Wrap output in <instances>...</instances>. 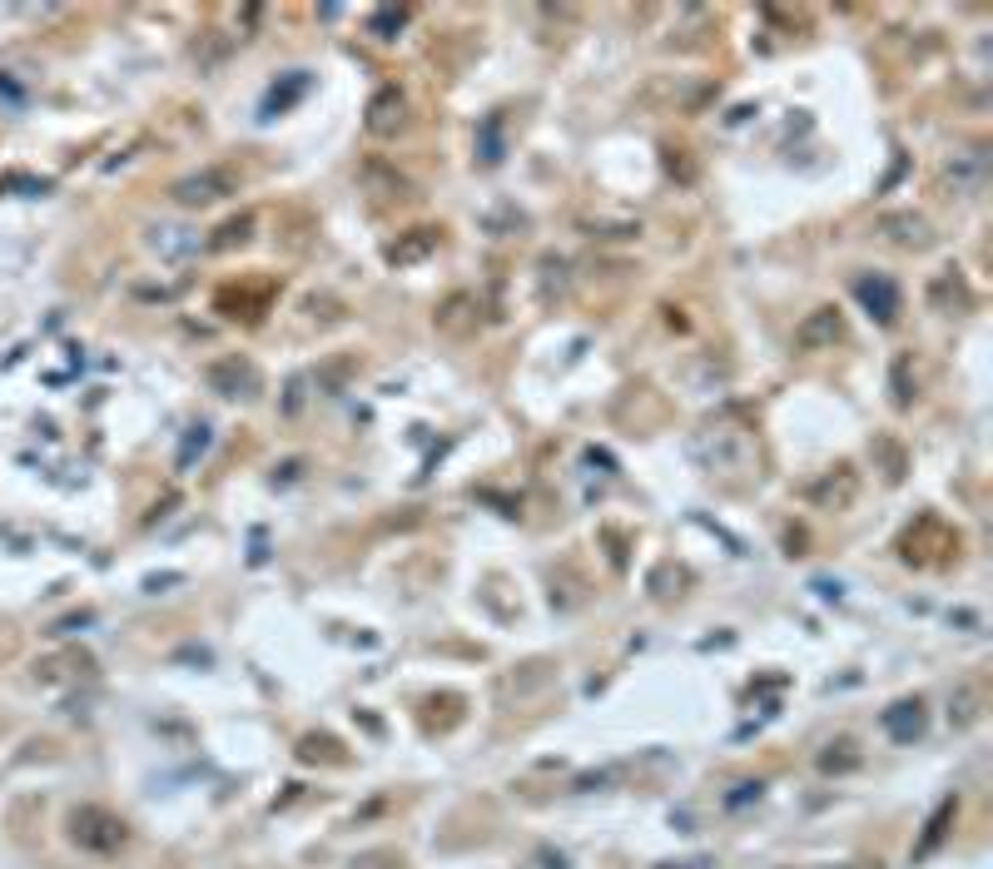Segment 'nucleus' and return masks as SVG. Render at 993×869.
I'll return each mask as SVG.
<instances>
[{"instance_id":"obj_5","label":"nucleus","mask_w":993,"mask_h":869,"mask_svg":"<svg viewBox=\"0 0 993 869\" xmlns=\"http://www.w3.org/2000/svg\"><path fill=\"white\" fill-rule=\"evenodd\" d=\"M403 110H408L403 90H398V85H383V90L373 95V105H368V130H373V135H398Z\"/></svg>"},{"instance_id":"obj_2","label":"nucleus","mask_w":993,"mask_h":869,"mask_svg":"<svg viewBox=\"0 0 993 869\" xmlns=\"http://www.w3.org/2000/svg\"><path fill=\"white\" fill-rule=\"evenodd\" d=\"M169 194H174V204H184V209L219 204L224 194H239V169H234V164H209V169H199V174L179 179Z\"/></svg>"},{"instance_id":"obj_10","label":"nucleus","mask_w":993,"mask_h":869,"mask_svg":"<svg viewBox=\"0 0 993 869\" xmlns=\"http://www.w3.org/2000/svg\"><path fill=\"white\" fill-rule=\"evenodd\" d=\"M884 229H904V234H894V244H904V249H919V244H929V229H924V219H884Z\"/></svg>"},{"instance_id":"obj_8","label":"nucleus","mask_w":993,"mask_h":869,"mask_svg":"<svg viewBox=\"0 0 993 869\" xmlns=\"http://www.w3.org/2000/svg\"><path fill=\"white\" fill-rule=\"evenodd\" d=\"M254 224H259V219H254V214L244 209L239 219H229V224H224V229H219V234L209 239V249H214V254H229V249L249 244V239H254Z\"/></svg>"},{"instance_id":"obj_11","label":"nucleus","mask_w":993,"mask_h":869,"mask_svg":"<svg viewBox=\"0 0 993 869\" xmlns=\"http://www.w3.org/2000/svg\"><path fill=\"white\" fill-rule=\"evenodd\" d=\"M954 815H959V800H944V805H939V815L929 820V835H924V845H919L914 855H929V850H934V845L944 840V825H949Z\"/></svg>"},{"instance_id":"obj_13","label":"nucleus","mask_w":993,"mask_h":869,"mask_svg":"<svg viewBox=\"0 0 993 869\" xmlns=\"http://www.w3.org/2000/svg\"><path fill=\"white\" fill-rule=\"evenodd\" d=\"M393 850H378V855H363V860H353V869H378L383 860H388Z\"/></svg>"},{"instance_id":"obj_3","label":"nucleus","mask_w":993,"mask_h":869,"mask_svg":"<svg viewBox=\"0 0 993 869\" xmlns=\"http://www.w3.org/2000/svg\"><path fill=\"white\" fill-rule=\"evenodd\" d=\"M432 323H437V333H447V338H467V333H477V298H472V293H452V298H442V303H437V313H432Z\"/></svg>"},{"instance_id":"obj_4","label":"nucleus","mask_w":993,"mask_h":869,"mask_svg":"<svg viewBox=\"0 0 993 869\" xmlns=\"http://www.w3.org/2000/svg\"><path fill=\"white\" fill-rule=\"evenodd\" d=\"M209 383H214L219 393H229V398H249V393L259 388V368L244 363V358H224V363L209 368Z\"/></svg>"},{"instance_id":"obj_1","label":"nucleus","mask_w":993,"mask_h":869,"mask_svg":"<svg viewBox=\"0 0 993 869\" xmlns=\"http://www.w3.org/2000/svg\"><path fill=\"white\" fill-rule=\"evenodd\" d=\"M65 825H70V840L90 855H120L130 845V825L105 805H75Z\"/></svg>"},{"instance_id":"obj_7","label":"nucleus","mask_w":993,"mask_h":869,"mask_svg":"<svg viewBox=\"0 0 993 869\" xmlns=\"http://www.w3.org/2000/svg\"><path fill=\"white\" fill-rule=\"evenodd\" d=\"M859 298H864V303H869V308H874L884 323L899 313V289H894L889 279H859Z\"/></svg>"},{"instance_id":"obj_6","label":"nucleus","mask_w":993,"mask_h":869,"mask_svg":"<svg viewBox=\"0 0 993 869\" xmlns=\"http://www.w3.org/2000/svg\"><path fill=\"white\" fill-rule=\"evenodd\" d=\"M835 338H840V313L835 308H815V318H805L800 333H795L800 348H820V343H835Z\"/></svg>"},{"instance_id":"obj_12","label":"nucleus","mask_w":993,"mask_h":869,"mask_svg":"<svg viewBox=\"0 0 993 869\" xmlns=\"http://www.w3.org/2000/svg\"><path fill=\"white\" fill-rule=\"evenodd\" d=\"M408 20V10H378L373 15V30H393V25H403Z\"/></svg>"},{"instance_id":"obj_9","label":"nucleus","mask_w":993,"mask_h":869,"mask_svg":"<svg viewBox=\"0 0 993 869\" xmlns=\"http://www.w3.org/2000/svg\"><path fill=\"white\" fill-rule=\"evenodd\" d=\"M437 249V229H413V239L403 244H388V264H418L423 254Z\"/></svg>"}]
</instances>
